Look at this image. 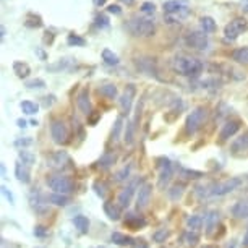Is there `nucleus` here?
Here are the masks:
<instances>
[{"label":"nucleus","mask_w":248,"mask_h":248,"mask_svg":"<svg viewBox=\"0 0 248 248\" xmlns=\"http://www.w3.org/2000/svg\"><path fill=\"white\" fill-rule=\"evenodd\" d=\"M245 31H248V21L245 18H233V20L224 28V34H226V39L229 41H235L237 37L243 34Z\"/></svg>","instance_id":"obj_8"},{"label":"nucleus","mask_w":248,"mask_h":248,"mask_svg":"<svg viewBox=\"0 0 248 248\" xmlns=\"http://www.w3.org/2000/svg\"><path fill=\"white\" fill-rule=\"evenodd\" d=\"M185 43L188 47L196 49V50H208L209 47V39L206 36V32L201 31H193L185 37Z\"/></svg>","instance_id":"obj_10"},{"label":"nucleus","mask_w":248,"mask_h":248,"mask_svg":"<svg viewBox=\"0 0 248 248\" xmlns=\"http://www.w3.org/2000/svg\"><path fill=\"white\" fill-rule=\"evenodd\" d=\"M151 193H153V185L149 182H144V184L140 186L138 195H137V209H144L149 204V200H151Z\"/></svg>","instance_id":"obj_13"},{"label":"nucleus","mask_w":248,"mask_h":248,"mask_svg":"<svg viewBox=\"0 0 248 248\" xmlns=\"http://www.w3.org/2000/svg\"><path fill=\"white\" fill-rule=\"evenodd\" d=\"M2 195L3 196H5V198L8 200V201H10V203L13 204V203H15V198H13V195L10 193V191H8V188H7V186L5 185H2Z\"/></svg>","instance_id":"obj_49"},{"label":"nucleus","mask_w":248,"mask_h":248,"mask_svg":"<svg viewBox=\"0 0 248 248\" xmlns=\"http://www.w3.org/2000/svg\"><path fill=\"white\" fill-rule=\"evenodd\" d=\"M203 248H217V247H214V245H206V247H203Z\"/></svg>","instance_id":"obj_57"},{"label":"nucleus","mask_w":248,"mask_h":248,"mask_svg":"<svg viewBox=\"0 0 248 248\" xmlns=\"http://www.w3.org/2000/svg\"><path fill=\"white\" fill-rule=\"evenodd\" d=\"M49 203H52L55 206H67L70 203V198L67 195H59V193H52L47 196Z\"/></svg>","instance_id":"obj_33"},{"label":"nucleus","mask_w":248,"mask_h":248,"mask_svg":"<svg viewBox=\"0 0 248 248\" xmlns=\"http://www.w3.org/2000/svg\"><path fill=\"white\" fill-rule=\"evenodd\" d=\"M198 240H200L198 232H195V231H188V232H185V233H184V242H185V245H188V247H195L196 243H198Z\"/></svg>","instance_id":"obj_37"},{"label":"nucleus","mask_w":248,"mask_h":248,"mask_svg":"<svg viewBox=\"0 0 248 248\" xmlns=\"http://www.w3.org/2000/svg\"><path fill=\"white\" fill-rule=\"evenodd\" d=\"M135 94H137V88H135V85H127V88H125V91H124V94L120 96V101H119L120 109H122L124 114H130Z\"/></svg>","instance_id":"obj_12"},{"label":"nucleus","mask_w":248,"mask_h":248,"mask_svg":"<svg viewBox=\"0 0 248 248\" xmlns=\"http://www.w3.org/2000/svg\"><path fill=\"white\" fill-rule=\"evenodd\" d=\"M47 186L54 193L68 195L73 191V182L67 175H52L47 179Z\"/></svg>","instance_id":"obj_5"},{"label":"nucleus","mask_w":248,"mask_h":248,"mask_svg":"<svg viewBox=\"0 0 248 248\" xmlns=\"http://www.w3.org/2000/svg\"><path fill=\"white\" fill-rule=\"evenodd\" d=\"M243 247H248V231L245 233V237H243Z\"/></svg>","instance_id":"obj_54"},{"label":"nucleus","mask_w":248,"mask_h":248,"mask_svg":"<svg viewBox=\"0 0 248 248\" xmlns=\"http://www.w3.org/2000/svg\"><path fill=\"white\" fill-rule=\"evenodd\" d=\"M170 235V232L169 231H166V229H161V231H157V232H154V242H157V243H162V242H166V238Z\"/></svg>","instance_id":"obj_42"},{"label":"nucleus","mask_w":248,"mask_h":248,"mask_svg":"<svg viewBox=\"0 0 248 248\" xmlns=\"http://www.w3.org/2000/svg\"><path fill=\"white\" fill-rule=\"evenodd\" d=\"M124 3H127V5H132V3L135 2V0H122Z\"/></svg>","instance_id":"obj_55"},{"label":"nucleus","mask_w":248,"mask_h":248,"mask_svg":"<svg viewBox=\"0 0 248 248\" xmlns=\"http://www.w3.org/2000/svg\"><path fill=\"white\" fill-rule=\"evenodd\" d=\"M18 161L23 162L28 167H31L32 164L36 162V156H34V153L28 151V149H21V151H18Z\"/></svg>","instance_id":"obj_28"},{"label":"nucleus","mask_w":248,"mask_h":248,"mask_svg":"<svg viewBox=\"0 0 248 248\" xmlns=\"http://www.w3.org/2000/svg\"><path fill=\"white\" fill-rule=\"evenodd\" d=\"M157 167H159V180H157V185H159V188H166L167 184H169L170 179H172V174H174V170H172L170 159L159 157L157 159Z\"/></svg>","instance_id":"obj_9"},{"label":"nucleus","mask_w":248,"mask_h":248,"mask_svg":"<svg viewBox=\"0 0 248 248\" xmlns=\"http://www.w3.org/2000/svg\"><path fill=\"white\" fill-rule=\"evenodd\" d=\"M2 175L5 177V164H2Z\"/></svg>","instance_id":"obj_56"},{"label":"nucleus","mask_w":248,"mask_h":248,"mask_svg":"<svg viewBox=\"0 0 248 248\" xmlns=\"http://www.w3.org/2000/svg\"><path fill=\"white\" fill-rule=\"evenodd\" d=\"M203 217L198 216V214H191V216L186 217V227H188V231H195L198 232L201 226H203Z\"/></svg>","instance_id":"obj_27"},{"label":"nucleus","mask_w":248,"mask_h":248,"mask_svg":"<svg viewBox=\"0 0 248 248\" xmlns=\"http://www.w3.org/2000/svg\"><path fill=\"white\" fill-rule=\"evenodd\" d=\"M13 72L16 73L18 78H26L31 73V68L25 62H13Z\"/></svg>","instance_id":"obj_29"},{"label":"nucleus","mask_w":248,"mask_h":248,"mask_svg":"<svg viewBox=\"0 0 248 248\" xmlns=\"http://www.w3.org/2000/svg\"><path fill=\"white\" fill-rule=\"evenodd\" d=\"M16 124H18V127H21V128H25L26 127V120H16Z\"/></svg>","instance_id":"obj_53"},{"label":"nucleus","mask_w":248,"mask_h":248,"mask_svg":"<svg viewBox=\"0 0 248 248\" xmlns=\"http://www.w3.org/2000/svg\"><path fill=\"white\" fill-rule=\"evenodd\" d=\"M96 25L99 28H107L109 26V20H107L104 15H97L96 16Z\"/></svg>","instance_id":"obj_46"},{"label":"nucleus","mask_w":248,"mask_h":248,"mask_svg":"<svg viewBox=\"0 0 248 248\" xmlns=\"http://www.w3.org/2000/svg\"><path fill=\"white\" fill-rule=\"evenodd\" d=\"M174 70L184 77H198L203 72V62L188 55H179L174 59Z\"/></svg>","instance_id":"obj_1"},{"label":"nucleus","mask_w":248,"mask_h":248,"mask_svg":"<svg viewBox=\"0 0 248 248\" xmlns=\"http://www.w3.org/2000/svg\"><path fill=\"white\" fill-rule=\"evenodd\" d=\"M112 238V242L115 243V245H120V247H125V245H133V238L132 237H128V235H125V233H122V232H114L110 235Z\"/></svg>","instance_id":"obj_26"},{"label":"nucleus","mask_w":248,"mask_h":248,"mask_svg":"<svg viewBox=\"0 0 248 248\" xmlns=\"http://www.w3.org/2000/svg\"><path fill=\"white\" fill-rule=\"evenodd\" d=\"M184 188H185L184 184H175L169 191H167V193H169V198L172 201H179L182 198V195H184Z\"/></svg>","instance_id":"obj_35"},{"label":"nucleus","mask_w":248,"mask_h":248,"mask_svg":"<svg viewBox=\"0 0 248 248\" xmlns=\"http://www.w3.org/2000/svg\"><path fill=\"white\" fill-rule=\"evenodd\" d=\"M115 159L117 156L114 153H106V154H102L101 159L97 161V169H102V170H107V169H110L112 166L115 164Z\"/></svg>","instance_id":"obj_20"},{"label":"nucleus","mask_w":248,"mask_h":248,"mask_svg":"<svg viewBox=\"0 0 248 248\" xmlns=\"http://www.w3.org/2000/svg\"><path fill=\"white\" fill-rule=\"evenodd\" d=\"M21 110H23V114H26V115H34L36 112L39 110V106L32 101H23L21 102Z\"/></svg>","instance_id":"obj_36"},{"label":"nucleus","mask_w":248,"mask_h":248,"mask_svg":"<svg viewBox=\"0 0 248 248\" xmlns=\"http://www.w3.org/2000/svg\"><path fill=\"white\" fill-rule=\"evenodd\" d=\"M102 60H104L107 65H112V67H114V65H119L120 63L119 55L112 52L110 49H104V50H102Z\"/></svg>","instance_id":"obj_30"},{"label":"nucleus","mask_w":248,"mask_h":248,"mask_svg":"<svg viewBox=\"0 0 248 248\" xmlns=\"http://www.w3.org/2000/svg\"><path fill=\"white\" fill-rule=\"evenodd\" d=\"M180 170H182V174H184V177H186V179H198V177H201V172L184 169V167H180Z\"/></svg>","instance_id":"obj_45"},{"label":"nucleus","mask_w":248,"mask_h":248,"mask_svg":"<svg viewBox=\"0 0 248 248\" xmlns=\"http://www.w3.org/2000/svg\"><path fill=\"white\" fill-rule=\"evenodd\" d=\"M99 93L107 99H117V86L114 83H102L99 85Z\"/></svg>","instance_id":"obj_23"},{"label":"nucleus","mask_w":248,"mask_h":248,"mask_svg":"<svg viewBox=\"0 0 248 248\" xmlns=\"http://www.w3.org/2000/svg\"><path fill=\"white\" fill-rule=\"evenodd\" d=\"M44 99V107H50L55 102V96H46Z\"/></svg>","instance_id":"obj_51"},{"label":"nucleus","mask_w":248,"mask_h":248,"mask_svg":"<svg viewBox=\"0 0 248 248\" xmlns=\"http://www.w3.org/2000/svg\"><path fill=\"white\" fill-rule=\"evenodd\" d=\"M122 127H124V119L119 117V119L115 120V124H114V128H112V141H114V143L120 138Z\"/></svg>","instance_id":"obj_38"},{"label":"nucleus","mask_w":248,"mask_h":248,"mask_svg":"<svg viewBox=\"0 0 248 248\" xmlns=\"http://www.w3.org/2000/svg\"><path fill=\"white\" fill-rule=\"evenodd\" d=\"M34 235L36 237H46L47 235V229L43 227V226H36L34 227Z\"/></svg>","instance_id":"obj_47"},{"label":"nucleus","mask_w":248,"mask_h":248,"mask_svg":"<svg viewBox=\"0 0 248 248\" xmlns=\"http://www.w3.org/2000/svg\"><path fill=\"white\" fill-rule=\"evenodd\" d=\"M135 130H137V125H135V122H128L127 127H125V135H124V140H125V143H127L128 146H132V144H133Z\"/></svg>","instance_id":"obj_31"},{"label":"nucleus","mask_w":248,"mask_h":248,"mask_svg":"<svg viewBox=\"0 0 248 248\" xmlns=\"http://www.w3.org/2000/svg\"><path fill=\"white\" fill-rule=\"evenodd\" d=\"M164 12L167 15V21L172 23V18L179 16V20L182 16H185L188 13V5H186L185 0H169V2H164Z\"/></svg>","instance_id":"obj_6"},{"label":"nucleus","mask_w":248,"mask_h":248,"mask_svg":"<svg viewBox=\"0 0 248 248\" xmlns=\"http://www.w3.org/2000/svg\"><path fill=\"white\" fill-rule=\"evenodd\" d=\"M94 248H104V247H94Z\"/></svg>","instance_id":"obj_58"},{"label":"nucleus","mask_w":248,"mask_h":248,"mask_svg":"<svg viewBox=\"0 0 248 248\" xmlns=\"http://www.w3.org/2000/svg\"><path fill=\"white\" fill-rule=\"evenodd\" d=\"M77 106L78 109L83 112L85 115H91V101H90V93L88 90H81L79 91V94L77 97Z\"/></svg>","instance_id":"obj_16"},{"label":"nucleus","mask_w":248,"mask_h":248,"mask_svg":"<svg viewBox=\"0 0 248 248\" xmlns=\"http://www.w3.org/2000/svg\"><path fill=\"white\" fill-rule=\"evenodd\" d=\"M130 172H132V166H125L124 169L119 170V172L115 174V182H125V180L128 179Z\"/></svg>","instance_id":"obj_39"},{"label":"nucleus","mask_w":248,"mask_h":248,"mask_svg":"<svg viewBox=\"0 0 248 248\" xmlns=\"http://www.w3.org/2000/svg\"><path fill=\"white\" fill-rule=\"evenodd\" d=\"M94 190H96V193L101 196L102 200H106V196H107V185L104 184V182H94Z\"/></svg>","instance_id":"obj_41"},{"label":"nucleus","mask_w":248,"mask_h":248,"mask_svg":"<svg viewBox=\"0 0 248 248\" xmlns=\"http://www.w3.org/2000/svg\"><path fill=\"white\" fill-rule=\"evenodd\" d=\"M231 213L238 219H247L248 217V201H238L232 206Z\"/></svg>","instance_id":"obj_21"},{"label":"nucleus","mask_w":248,"mask_h":248,"mask_svg":"<svg viewBox=\"0 0 248 248\" xmlns=\"http://www.w3.org/2000/svg\"><path fill=\"white\" fill-rule=\"evenodd\" d=\"M125 224L130 227V229H133V231H137V229L140 227H143V226H146V221H144L143 217H140L137 216V214H128L127 219H125Z\"/></svg>","instance_id":"obj_25"},{"label":"nucleus","mask_w":248,"mask_h":248,"mask_svg":"<svg viewBox=\"0 0 248 248\" xmlns=\"http://www.w3.org/2000/svg\"><path fill=\"white\" fill-rule=\"evenodd\" d=\"M144 184L141 177H137V179H133L130 184L125 186L124 190L119 193V206L120 208H128L130 203H132V198H133V195H135V191L140 190V186H141Z\"/></svg>","instance_id":"obj_7"},{"label":"nucleus","mask_w":248,"mask_h":248,"mask_svg":"<svg viewBox=\"0 0 248 248\" xmlns=\"http://www.w3.org/2000/svg\"><path fill=\"white\" fill-rule=\"evenodd\" d=\"M73 226L78 229L79 233H88V231H90V219L86 216H75Z\"/></svg>","instance_id":"obj_24"},{"label":"nucleus","mask_w":248,"mask_h":248,"mask_svg":"<svg viewBox=\"0 0 248 248\" xmlns=\"http://www.w3.org/2000/svg\"><path fill=\"white\" fill-rule=\"evenodd\" d=\"M127 28H128V31L137 37H149L156 32L154 21L149 20V18H143V16H133L132 20L128 21Z\"/></svg>","instance_id":"obj_2"},{"label":"nucleus","mask_w":248,"mask_h":248,"mask_svg":"<svg viewBox=\"0 0 248 248\" xmlns=\"http://www.w3.org/2000/svg\"><path fill=\"white\" fill-rule=\"evenodd\" d=\"M217 222H219L217 211H211L204 217V227H206V233H208V235H211V232L217 227Z\"/></svg>","instance_id":"obj_22"},{"label":"nucleus","mask_w":248,"mask_h":248,"mask_svg":"<svg viewBox=\"0 0 248 248\" xmlns=\"http://www.w3.org/2000/svg\"><path fill=\"white\" fill-rule=\"evenodd\" d=\"M231 151L232 153H243L248 151V132L240 135L238 138H235V141L231 144Z\"/></svg>","instance_id":"obj_18"},{"label":"nucleus","mask_w":248,"mask_h":248,"mask_svg":"<svg viewBox=\"0 0 248 248\" xmlns=\"http://www.w3.org/2000/svg\"><path fill=\"white\" fill-rule=\"evenodd\" d=\"M70 162V156L67 151H55L47 157V166L52 169H63Z\"/></svg>","instance_id":"obj_14"},{"label":"nucleus","mask_w":248,"mask_h":248,"mask_svg":"<svg viewBox=\"0 0 248 248\" xmlns=\"http://www.w3.org/2000/svg\"><path fill=\"white\" fill-rule=\"evenodd\" d=\"M240 185H242V179H240V177H232V179L217 182V184H214L211 188H209V196L229 195V193H232V191H235Z\"/></svg>","instance_id":"obj_4"},{"label":"nucleus","mask_w":248,"mask_h":248,"mask_svg":"<svg viewBox=\"0 0 248 248\" xmlns=\"http://www.w3.org/2000/svg\"><path fill=\"white\" fill-rule=\"evenodd\" d=\"M67 43H68L70 46H85V44H86V41L83 39L81 36L70 34V36H68V39H67Z\"/></svg>","instance_id":"obj_43"},{"label":"nucleus","mask_w":248,"mask_h":248,"mask_svg":"<svg viewBox=\"0 0 248 248\" xmlns=\"http://www.w3.org/2000/svg\"><path fill=\"white\" fill-rule=\"evenodd\" d=\"M238 128H240V122L238 120H229L226 124L222 125L221 132H219V138L222 140V141H226V140L232 138L233 135L238 132Z\"/></svg>","instance_id":"obj_15"},{"label":"nucleus","mask_w":248,"mask_h":248,"mask_svg":"<svg viewBox=\"0 0 248 248\" xmlns=\"http://www.w3.org/2000/svg\"><path fill=\"white\" fill-rule=\"evenodd\" d=\"M200 23H201V28H203V32H214L217 28L216 21H214L211 16H203L200 20Z\"/></svg>","instance_id":"obj_34"},{"label":"nucleus","mask_w":248,"mask_h":248,"mask_svg":"<svg viewBox=\"0 0 248 248\" xmlns=\"http://www.w3.org/2000/svg\"><path fill=\"white\" fill-rule=\"evenodd\" d=\"M232 60H235L238 63H248V47H240L233 50Z\"/></svg>","instance_id":"obj_32"},{"label":"nucleus","mask_w":248,"mask_h":248,"mask_svg":"<svg viewBox=\"0 0 248 248\" xmlns=\"http://www.w3.org/2000/svg\"><path fill=\"white\" fill-rule=\"evenodd\" d=\"M15 175L21 184H30L31 182V174H30V167L25 166L23 162L16 161L15 164Z\"/></svg>","instance_id":"obj_17"},{"label":"nucleus","mask_w":248,"mask_h":248,"mask_svg":"<svg viewBox=\"0 0 248 248\" xmlns=\"http://www.w3.org/2000/svg\"><path fill=\"white\" fill-rule=\"evenodd\" d=\"M26 86L30 88V90H43L46 88V81L41 78H36V79H30V81L26 83Z\"/></svg>","instance_id":"obj_40"},{"label":"nucleus","mask_w":248,"mask_h":248,"mask_svg":"<svg viewBox=\"0 0 248 248\" xmlns=\"http://www.w3.org/2000/svg\"><path fill=\"white\" fill-rule=\"evenodd\" d=\"M206 119H208V109L203 107V106L195 107V109L188 114V117H186V122H185L186 135H195L204 125Z\"/></svg>","instance_id":"obj_3"},{"label":"nucleus","mask_w":248,"mask_h":248,"mask_svg":"<svg viewBox=\"0 0 248 248\" xmlns=\"http://www.w3.org/2000/svg\"><path fill=\"white\" fill-rule=\"evenodd\" d=\"M140 10H141V13H144V15H153V13L156 12V5H154L153 2H144Z\"/></svg>","instance_id":"obj_44"},{"label":"nucleus","mask_w":248,"mask_h":248,"mask_svg":"<svg viewBox=\"0 0 248 248\" xmlns=\"http://www.w3.org/2000/svg\"><path fill=\"white\" fill-rule=\"evenodd\" d=\"M107 12L109 13H114V15H120L122 10L119 5H109V8H107Z\"/></svg>","instance_id":"obj_50"},{"label":"nucleus","mask_w":248,"mask_h":248,"mask_svg":"<svg viewBox=\"0 0 248 248\" xmlns=\"http://www.w3.org/2000/svg\"><path fill=\"white\" fill-rule=\"evenodd\" d=\"M37 248H41V247H37Z\"/></svg>","instance_id":"obj_59"},{"label":"nucleus","mask_w":248,"mask_h":248,"mask_svg":"<svg viewBox=\"0 0 248 248\" xmlns=\"http://www.w3.org/2000/svg\"><path fill=\"white\" fill-rule=\"evenodd\" d=\"M94 2V5L96 7H102V5H106V0H93Z\"/></svg>","instance_id":"obj_52"},{"label":"nucleus","mask_w":248,"mask_h":248,"mask_svg":"<svg viewBox=\"0 0 248 248\" xmlns=\"http://www.w3.org/2000/svg\"><path fill=\"white\" fill-rule=\"evenodd\" d=\"M104 213L110 221H119L120 219V206H117L115 203H112V201H106Z\"/></svg>","instance_id":"obj_19"},{"label":"nucleus","mask_w":248,"mask_h":248,"mask_svg":"<svg viewBox=\"0 0 248 248\" xmlns=\"http://www.w3.org/2000/svg\"><path fill=\"white\" fill-rule=\"evenodd\" d=\"M50 137L55 144H65L68 140V130L62 120H52L50 124Z\"/></svg>","instance_id":"obj_11"},{"label":"nucleus","mask_w":248,"mask_h":248,"mask_svg":"<svg viewBox=\"0 0 248 248\" xmlns=\"http://www.w3.org/2000/svg\"><path fill=\"white\" fill-rule=\"evenodd\" d=\"M30 144H32V140L28 137V138H23V140H16L15 141V146H30Z\"/></svg>","instance_id":"obj_48"}]
</instances>
